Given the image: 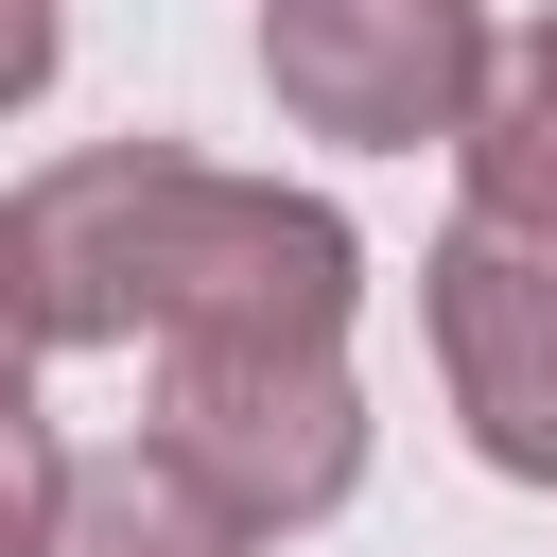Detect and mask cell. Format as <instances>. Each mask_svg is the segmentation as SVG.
Segmentation results:
<instances>
[{"mask_svg": "<svg viewBox=\"0 0 557 557\" xmlns=\"http://www.w3.org/2000/svg\"><path fill=\"white\" fill-rule=\"evenodd\" d=\"M17 261L52 348H348L366 313V226L191 139H87L17 174Z\"/></svg>", "mask_w": 557, "mask_h": 557, "instance_id": "6da1fadb", "label": "cell"}, {"mask_svg": "<svg viewBox=\"0 0 557 557\" xmlns=\"http://www.w3.org/2000/svg\"><path fill=\"white\" fill-rule=\"evenodd\" d=\"M244 540H313L366 505V383L348 348H157V418H139Z\"/></svg>", "mask_w": 557, "mask_h": 557, "instance_id": "7a4b0ae2", "label": "cell"}, {"mask_svg": "<svg viewBox=\"0 0 557 557\" xmlns=\"http://www.w3.org/2000/svg\"><path fill=\"white\" fill-rule=\"evenodd\" d=\"M505 35L487 0H261V104L331 157H453L487 104Z\"/></svg>", "mask_w": 557, "mask_h": 557, "instance_id": "3957f363", "label": "cell"}, {"mask_svg": "<svg viewBox=\"0 0 557 557\" xmlns=\"http://www.w3.org/2000/svg\"><path fill=\"white\" fill-rule=\"evenodd\" d=\"M418 331H435V400H453L470 470L557 487V244L435 226L418 244Z\"/></svg>", "mask_w": 557, "mask_h": 557, "instance_id": "277c9868", "label": "cell"}, {"mask_svg": "<svg viewBox=\"0 0 557 557\" xmlns=\"http://www.w3.org/2000/svg\"><path fill=\"white\" fill-rule=\"evenodd\" d=\"M453 226H505V244H557V0L505 35V70H487V104H470V139H453Z\"/></svg>", "mask_w": 557, "mask_h": 557, "instance_id": "5b68a950", "label": "cell"}, {"mask_svg": "<svg viewBox=\"0 0 557 557\" xmlns=\"http://www.w3.org/2000/svg\"><path fill=\"white\" fill-rule=\"evenodd\" d=\"M52 557H261L157 435H122V453H70V522H52Z\"/></svg>", "mask_w": 557, "mask_h": 557, "instance_id": "8992f818", "label": "cell"}, {"mask_svg": "<svg viewBox=\"0 0 557 557\" xmlns=\"http://www.w3.org/2000/svg\"><path fill=\"white\" fill-rule=\"evenodd\" d=\"M52 522H70V435L0 400V557H52Z\"/></svg>", "mask_w": 557, "mask_h": 557, "instance_id": "52a82bcc", "label": "cell"}, {"mask_svg": "<svg viewBox=\"0 0 557 557\" xmlns=\"http://www.w3.org/2000/svg\"><path fill=\"white\" fill-rule=\"evenodd\" d=\"M70 70V0H0V122H35Z\"/></svg>", "mask_w": 557, "mask_h": 557, "instance_id": "ba28073f", "label": "cell"}, {"mask_svg": "<svg viewBox=\"0 0 557 557\" xmlns=\"http://www.w3.org/2000/svg\"><path fill=\"white\" fill-rule=\"evenodd\" d=\"M52 331H35V261H17V191H0V400H35Z\"/></svg>", "mask_w": 557, "mask_h": 557, "instance_id": "9c48e42d", "label": "cell"}]
</instances>
